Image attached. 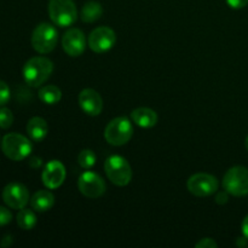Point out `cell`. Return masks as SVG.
Returning a JSON list of instances; mask_svg holds the SVG:
<instances>
[{
  "label": "cell",
  "instance_id": "cell-16",
  "mask_svg": "<svg viewBox=\"0 0 248 248\" xmlns=\"http://www.w3.org/2000/svg\"><path fill=\"white\" fill-rule=\"evenodd\" d=\"M27 133L34 142H41L45 140L48 133V126L45 119L40 116H34L27 123Z\"/></svg>",
  "mask_w": 248,
  "mask_h": 248
},
{
  "label": "cell",
  "instance_id": "cell-1",
  "mask_svg": "<svg viewBox=\"0 0 248 248\" xmlns=\"http://www.w3.org/2000/svg\"><path fill=\"white\" fill-rule=\"evenodd\" d=\"M53 72V63L48 58L36 56L24 64L22 74L26 84L31 87H39L45 84Z\"/></svg>",
  "mask_w": 248,
  "mask_h": 248
},
{
  "label": "cell",
  "instance_id": "cell-26",
  "mask_svg": "<svg viewBox=\"0 0 248 248\" xmlns=\"http://www.w3.org/2000/svg\"><path fill=\"white\" fill-rule=\"evenodd\" d=\"M227 2L232 9L235 10L244 9L248 5V0H227Z\"/></svg>",
  "mask_w": 248,
  "mask_h": 248
},
{
  "label": "cell",
  "instance_id": "cell-12",
  "mask_svg": "<svg viewBox=\"0 0 248 248\" xmlns=\"http://www.w3.org/2000/svg\"><path fill=\"white\" fill-rule=\"evenodd\" d=\"M67 171L65 167L60 160H51L44 167L41 179H43L44 186L50 190L57 189L64 183Z\"/></svg>",
  "mask_w": 248,
  "mask_h": 248
},
{
  "label": "cell",
  "instance_id": "cell-24",
  "mask_svg": "<svg viewBox=\"0 0 248 248\" xmlns=\"http://www.w3.org/2000/svg\"><path fill=\"white\" fill-rule=\"evenodd\" d=\"M12 220V213L9 208L0 206V227H5Z\"/></svg>",
  "mask_w": 248,
  "mask_h": 248
},
{
  "label": "cell",
  "instance_id": "cell-13",
  "mask_svg": "<svg viewBox=\"0 0 248 248\" xmlns=\"http://www.w3.org/2000/svg\"><path fill=\"white\" fill-rule=\"evenodd\" d=\"M62 47L70 57H79L86 50V38L79 28H70L62 38Z\"/></svg>",
  "mask_w": 248,
  "mask_h": 248
},
{
  "label": "cell",
  "instance_id": "cell-29",
  "mask_svg": "<svg viewBox=\"0 0 248 248\" xmlns=\"http://www.w3.org/2000/svg\"><path fill=\"white\" fill-rule=\"evenodd\" d=\"M29 165L34 169H38V167L41 166V159H38V157H31V161H29Z\"/></svg>",
  "mask_w": 248,
  "mask_h": 248
},
{
  "label": "cell",
  "instance_id": "cell-8",
  "mask_svg": "<svg viewBox=\"0 0 248 248\" xmlns=\"http://www.w3.org/2000/svg\"><path fill=\"white\" fill-rule=\"evenodd\" d=\"M189 193L198 198H206L217 193L219 188V182L215 176L210 173H195L186 182Z\"/></svg>",
  "mask_w": 248,
  "mask_h": 248
},
{
  "label": "cell",
  "instance_id": "cell-14",
  "mask_svg": "<svg viewBox=\"0 0 248 248\" xmlns=\"http://www.w3.org/2000/svg\"><path fill=\"white\" fill-rule=\"evenodd\" d=\"M79 106L85 114L97 116L103 110V99L93 89H84L79 93Z\"/></svg>",
  "mask_w": 248,
  "mask_h": 248
},
{
  "label": "cell",
  "instance_id": "cell-11",
  "mask_svg": "<svg viewBox=\"0 0 248 248\" xmlns=\"http://www.w3.org/2000/svg\"><path fill=\"white\" fill-rule=\"evenodd\" d=\"M116 43V34L109 27H98L93 29L87 39L90 48L96 53L108 52Z\"/></svg>",
  "mask_w": 248,
  "mask_h": 248
},
{
  "label": "cell",
  "instance_id": "cell-20",
  "mask_svg": "<svg viewBox=\"0 0 248 248\" xmlns=\"http://www.w3.org/2000/svg\"><path fill=\"white\" fill-rule=\"evenodd\" d=\"M16 222L22 230H31L36 225L38 219H36V216L33 210H28L24 207L17 213Z\"/></svg>",
  "mask_w": 248,
  "mask_h": 248
},
{
  "label": "cell",
  "instance_id": "cell-15",
  "mask_svg": "<svg viewBox=\"0 0 248 248\" xmlns=\"http://www.w3.org/2000/svg\"><path fill=\"white\" fill-rule=\"evenodd\" d=\"M131 119H132V123H135L136 125L142 128L154 127L157 124V120H159L157 114L153 109L145 108V107L135 109L131 113Z\"/></svg>",
  "mask_w": 248,
  "mask_h": 248
},
{
  "label": "cell",
  "instance_id": "cell-30",
  "mask_svg": "<svg viewBox=\"0 0 248 248\" xmlns=\"http://www.w3.org/2000/svg\"><path fill=\"white\" fill-rule=\"evenodd\" d=\"M247 237H239L236 240V245L239 247H246L247 246Z\"/></svg>",
  "mask_w": 248,
  "mask_h": 248
},
{
  "label": "cell",
  "instance_id": "cell-21",
  "mask_svg": "<svg viewBox=\"0 0 248 248\" xmlns=\"http://www.w3.org/2000/svg\"><path fill=\"white\" fill-rule=\"evenodd\" d=\"M97 156L91 149H84L78 155V162L84 170H90L96 165Z\"/></svg>",
  "mask_w": 248,
  "mask_h": 248
},
{
  "label": "cell",
  "instance_id": "cell-3",
  "mask_svg": "<svg viewBox=\"0 0 248 248\" xmlns=\"http://www.w3.org/2000/svg\"><path fill=\"white\" fill-rule=\"evenodd\" d=\"M48 16L53 24L61 28L70 27L78 19L77 5L73 0H50Z\"/></svg>",
  "mask_w": 248,
  "mask_h": 248
},
{
  "label": "cell",
  "instance_id": "cell-10",
  "mask_svg": "<svg viewBox=\"0 0 248 248\" xmlns=\"http://www.w3.org/2000/svg\"><path fill=\"white\" fill-rule=\"evenodd\" d=\"M78 188L82 195L89 199L101 198L107 190L106 182L103 181V178L99 174L91 171L84 172L79 177Z\"/></svg>",
  "mask_w": 248,
  "mask_h": 248
},
{
  "label": "cell",
  "instance_id": "cell-17",
  "mask_svg": "<svg viewBox=\"0 0 248 248\" xmlns=\"http://www.w3.org/2000/svg\"><path fill=\"white\" fill-rule=\"evenodd\" d=\"M29 202L36 212H47L55 205V195L50 190H39L31 196Z\"/></svg>",
  "mask_w": 248,
  "mask_h": 248
},
{
  "label": "cell",
  "instance_id": "cell-7",
  "mask_svg": "<svg viewBox=\"0 0 248 248\" xmlns=\"http://www.w3.org/2000/svg\"><path fill=\"white\" fill-rule=\"evenodd\" d=\"M223 188L232 196L248 195V169L234 166L227 171L223 178Z\"/></svg>",
  "mask_w": 248,
  "mask_h": 248
},
{
  "label": "cell",
  "instance_id": "cell-2",
  "mask_svg": "<svg viewBox=\"0 0 248 248\" xmlns=\"http://www.w3.org/2000/svg\"><path fill=\"white\" fill-rule=\"evenodd\" d=\"M33 150L31 142L19 133H7L1 140V152L12 161H22L31 155Z\"/></svg>",
  "mask_w": 248,
  "mask_h": 248
},
{
  "label": "cell",
  "instance_id": "cell-9",
  "mask_svg": "<svg viewBox=\"0 0 248 248\" xmlns=\"http://www.w3.org/2000/svg\"><path fill=\"white\" fill-rule=\"evenodd\" d=\"M2 201L12 210H22L31 201L29 191L26 186L18 182H11L2 190Z\"/></svg>",
  "mask_w": 248,
  "mask_h": 248
},
{
  "label": "cell",
  "instance_id": "cell-22",
  "mask_svg": "<svg viewBox=\"0 0 248 248\" xmlns=\"http://www.w3.org/2000/svg\"><path fill=\"white\" fill-rule=\"evenodd\" d=\"M14 124V114L9 108L2 106L0 108V128L2 130H7Z\"/></svg>",
  "mask_w": 248,
  "mask_h": 248
},
{
  "label": "cell",
  "instance_id": "cell-23",
  "mask_svg": "<svg viewBox=\"0 0 248 248\" xmlns=\"http://www.w3.org/2000/svg\"><path fill=\"white\" fill-rule=\"evenodd\" d=\"M11 98V91H10L9 85L5 81L0 80V107L5 106Z\"/></svg>",
  "mask_w": 248,
  "mask_h": 248
},
{
  "label": "cell",
  "instance_id": "cell-28",
  "mask_svg": "<svg viewBox=\"0 0 248 248\" xmlns=\"http://www.w3.org/2000/svg\"><path fill=\"white\" fill-rule=\"evenodd\" d=\"M241 229H242V234H244V236L248 239V216L245 217L244 222H242V225H241Z\"/></svg>",
  "mask_w": 248,
  "mask_h": 248
},
{
  "label": "cell",
  "instance_id": "cell-5",
  "mask_svg": "<svg viewBox=\"0 0 248 248\" xmlns=\"http://www.w3.org/2000/svg\"><path fill=\"white\" fill-rule=\"evenodd\" d=\"M104 171L113 184L126 186L132 181V169L125 157L120 155H111L104 162Z\"/></svg>",
  "mask_w": 248,
  "mask_h": 248
},
{
  "label": "cell",
  "instance_id": "cell-6",
  "mask_svg": "<svg viewBox=\"0 0 248 248\" xmlns=\"http://www.w3.org/2000/svg\"><path fill=\"white\" fill-rule=\"evenodd\" d=\"M58 41V31L47 22L38 24L31 33V46L38 53L45 55L55 50Z\"/></svg>",
  "mask_w": 248,
  "mask_h": 248
},
{
  "label": "cell",
  "instance_id": "cell-27",
  "mask_svg": "<svg viewBox=\"0 0 248 248\" xmlns=\"http://www.w3.org/2000/svg\"><path fill=\"white\" fill-rule=\"evenodd\" d=\"M228 200H229V193L228 191H220L216 196V202L218 205H224V203L228 202Z\"/></svg>",
  "mask_w": 248,
  "mask_h": 248
},
{
  "label": "cell",
  "instance_id": "cell-25",
  "mask_svg": "<svg viewBox=\"0 0 248 248\" xmlns=\"http://www.w3.org/2000/svg\"><path fill=\"white\" fill-rule=\"evenodd\" d=\"M196 248H217L218 245L217 242L213 239H210V237H205V239L200 240L198 244L195 245Z\"/></svg>",
  "mask_w": 248,
  "mask_h": 248
},
{
  "label": "cell",
  "instance_id": "cell-4",
  "mask_svg": "<svg viewBox=\"0 0 248 248\" xmlns=\"http://www.w3.org/2000/svg\"><path fill=\"white\" fill-rule=\"evenodd\" d=\"M133 136L132 123L126 116H118L108 123L104 128V138L109 144L121 147L130 142Z\"/></svg>",
  "mask_w": 248,
  "mask_h": 248
},
{
  "label": "cell",
  "instance_id": "cell-19",
  "mask_svg": "<svg viewBox=\"0 0 248 248\" xmlns=\"http://www.w3.org/2000/svg\"><path fill=\"white\" fill-rule=\"evenodd\" d=\"M38 96L43 103L53 106V104H57L61 101L62 92H61L60 87L55 86V85H46V86H43L39 90Z\"/></svg>",
  "mask_w": 248,
  "mask_h": 248
},
{
  "label": "cell",
  "instance_id": "cell-18",
  "mask_svg": "<svg viewBox=\"0 0 248 248\" xmlns=\"http://www.w3.org/2000/svg\"><path fill=\"white\" fill-rule=\"evenodd\" d=\"M103 15V7L97 1H87L81 9V21L85 23H93L98 21Z\"/></svg>",
  "mask_w": 248,
  "mask_h": 248
},
{
  "label": "cell",
  "instance_id": "cell-31",
  "mask_svg": "<svg viewBox=\"0 0 248 248\" xmlns=\"http://www.w3.org/2000/svg\"><path fill=\"white\" fill-rule=\"evenodd\" d=\"M245 147H246V149L248 150V136L246 137V140H245Z\"/></svg>",
  "mask_w": 248,
  "mask_h": 248
}]
</instances>
